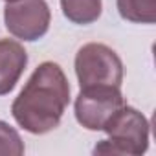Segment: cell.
I'll return each mask as SVG.
<instances>
[{"label": "cell", "instance_id": "6da1fadb", "mask_svg": "<svg viewBox=\"0 0 156 156\" xmlns=\"http://www.w3.org/2000/svg\"><path fill=\"white\" fill-rule=\"evenodd\" d=\"M70 103V85L57 62L35 68L26 87L11 105L15 121L31 134H46L59 127Z\"/></svg>", "mask_w": 156, "mask_h": 156}, {"label": "cell", "instance_id": "7a4b0ae2", "mask_svg": "<svg viewBox=\"0 0 156 156\" xmlns=\"http://www.w3.org/2000/svg\"><path fill=\"white\" fill-rule=\"evenodd\" d=\"M108 140L94 147V154H143L149 147V121L136 108L123 105L103 127Z\"/></svg>", "mask_w": 156, "mask_h": 156}, {"label": "cell", "instance_id": "3957f363", "mask_svg": "<svg viewBox=\"0 0 156 156\" xmlns=\"http://www.w3.org/2000/svg\"><path fill=\"white\" fill-rule=\"evenodd\" d=\"M75 75L79 87L112 85L121 87L123 83V62L119 55L101 42H88L77 50L75 55Z\"/></svg>", "mask_w": 156, "mask_h": 156}, {"label": "cell", "instance_id": "277c9868", "mask_svg": "<svg viewBox=\"0 0 156 156\" xmlns=\"http://www.w3.org/2000/svg\"><path fill=\"white\" fill-rule=\"evenodd\" d=\"M125 105L121 87H83L75 99V119L87 130H103L105 123Z\"/></svg>", "mask_w": 156, "mask_h": 156}, {"label": "cell", "instance_id": "5b68a950", "mask_svg": "<svg viewBox=\"0 0 156 156\" xmlns=\"http://www.w3.org/2000/svg\"><path fill=\"white\" fill-rule=\"evenodd\" d=\"M51 20L46 0H13L4 8L6 30L26 42L42 39L48 33Z\"/></svg>", "mask_w": 156, "mask_h": 156}, {"label": "cell", "instance_id": "8992f818", "mask_svg": "<svg viewBox=\"0 0 156 156\" xmlns=\"http://www.w3.org/2000/svg\"><path fill=\"white\" fill-rule=\"evenodd\" d=\"M28 64L24 46L13 39H0V96L9 94Z\"/></svg>", "mask_w": 156, "mask_h": 156}, {"label": "cell", "instance_id": "52a82bcc", "mask_svg": "<svg viewBox=\"0 0 156 156\" xmlns=\"http://www.w3.org/2000/svg\"><path fill=\"white\" fill-rule=\"evenodd\" d=\"M61 9L70 22L87 26L101 17V0H61Z\"/></svg>", "mask_w": 156, "mask_h": 156}, {"label": "cell", "instance_id": "ba28073f", "mask_svg": "<svg viewBox=\"0 0 156 156\" xmlns=\"http://www.w3.org/2000/svg\"><path fill=\"white\" fill-rule=\"evenodd\" d=\"M121 19L134 24H154L156 4L154 0H116Z\"/></svg>", "mask_w": 156, "mask_h": 156}, {"label": "cell", "instance_id": "9c48e42d", "mask_svg": "<svg viewBox=\"0 0 156 156\" xmlns=\"http://www.w3.org/2000/svg\"><path fill=\"white\" fill-rule=\"evenodd\" d=\"M2 154H9V156L24 154V141L20 134L6 121H0V156Z\"/></svg>", "mask_w": 156, "mask_h": 156}, {"label": "cell", "instance_id": "30bf717a", "mask_svg": "<svg viewBox=\"0 0 156 156\" xmlns=\"http://www.w3.org/2000/svg\"><path fill=\"white\" fill-rule=\"evenodd\" d=\"M6 2H13V0H6Z\"/></svg>", "mask_w": 156, "mask_h": 156}]
</instances>
